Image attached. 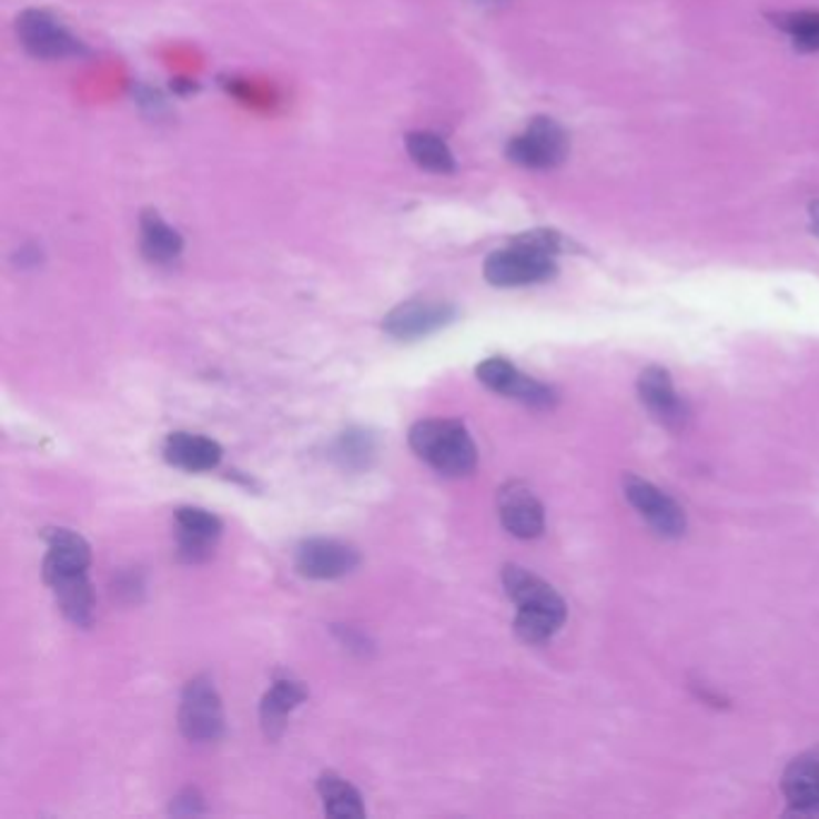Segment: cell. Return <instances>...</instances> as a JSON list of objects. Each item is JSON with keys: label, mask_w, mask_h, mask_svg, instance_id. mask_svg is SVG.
Returning a JSON list of instances; mask_svg holds the SVG:
<instances>
[{"label": "cell", "mask_w": 819, "mask_h": 819, "mask_svg": "<svg viewBox=\"0 0 819 819\" xmlns=\"http://www.w3.org/2000/svg\"><path fill=\"white\" fill-rule=\"evenodd\" d=\"M309 697V690H305L303 683L296 680H276L272 685V690L262 699L260 707V719H262V728L270 738H276L282 734L284 728V719L294 711L301 701Z\"/></svg>", "instance_id": "cell-18"}, {"label": "cell", "mask_w": 819, "mask_h": 819, "mask_svg": "<svg viewBox=\"0 0 819 819\" xmlns=\"http://www.w3.org/2000/svg\"><path fill=\"white\" fill-rule=\"evenodd\" d=\"M639 400L649 408V414L670 431H683L690 412L687 404L678 397L676 387H673L670 373L661 365H649V368L639 375Z\"/></svg>", "instance_id": "cell-10"}, {"label": "cell", "mask_w": 819, "mask_h": 819, "mask_svg": "<svg viewBox=\"0 0 819 819\" xmlns=\"http://www.w3.org/2000/svg\"><path fill=\"white\" fill-rule=\"evenodd\" d=\"M49 587L55 594L58 608L63 610V616L75 623L78 627H90L94 618V594L92 584L87 579V573L58 577L49 582Z\"/></svg>", "instance_id": "cell-17"}, {"label": "cell", "mask_w": 819, "mask_h": 819, "mask_svg": "<svg viewBox=\"0 0 819 819\" xmlns=\"http://www.w3.org/2000/svg\"><path fill=\"white\" fill-rule=\"evenodd\" d=\"M49 553L43 558V579L51 582L65 575L87 573L92 563V553L87 540L70 529H49L47 532Z\"/></svg>", "instance_id": "cell-15"}, {"label": "cell", "mask_w": 819, "mask_h": 819, "mask_svg": "<svg viewBox=\"0 0 819 819\" xmlns=\"http://www.w3.org/2000/svg\"><path fill=\"white\" fill-rule=\"evenodd\" d=\"M408 443L423 462H428L435 472L445 476H466L476 469V445L459 421H418L408 433Z\"/></svg>", "instance_id": "cell-2"}, {"label": "cell", "mask_w": 819, "mask_h": 819, "mask_svg": "<svg viewBox=\"0 0 819 819\" xmlns=\"http://www.w3.org/2000/svg\"><path fill=\"white\" fill-rule=\"evenodd\" d=\"M455 309L452 305L443 303V301H406L397 309L390 311V315L385 317V332L394 340L402 342H414L421 340V336H428L437 330L447 327L452 320H455Z\"/></svg>", "instance_id": "cell-9"}, {"label": "cell", "mask_w": 819, "mask_h": 819, "mask_svg": "<svg viewBox=\"0 0 819 819\" xmlns=\"http://www.w3.org/2000/svg\"><path fill=\"white\" fill-rule=\"evenodd\" d=\"M555 272H558V267H555L553 255L517 241H512V245L505 247V251H495L486 260L484 267L486 280L493 286L503 289L548 282L550 276H555Z\"/></svg>", "instance_id": "cell-3"}, {"label": "cell", "mask_w": 819, "mask_h": 819, "mask_svg": "<svg viewBox=\"0 0 819 819\" xmlns=\"http://www.w3.org/2000/svg\"><path fill=\"white\" fill-rule=\"evenodd\" d=\"M222 522L212 512L200 507H181L175 512V540L185 563H202L214 553Z\"/></svg>", "instance_id": "cell-13"}, {"label": "cell", "mask_w": 819, "mask_h": 819, "mask_svg": "<svg viewBox=\"0 0 819 819\" xmlns=\"http://www.w3.org/2000/svg\"><path fill=\"white\" fill-rule=\"evenodd\" d=\"M320 798L325 802V812L336 819H358L365 815L361 796L346 779L327 771L317 781Z\"/></svg>", "instance_id": "cell-20"}, {"label": "cell", "mask_w": 819, "mask_h": 819, "mask_svg": "<svg viewBox=\"0 0 819 819\" xmlns=\"http://www.w3.org/2000/svg\"><path fill=\"white\" fill-rule=\"evenodd\" d=\"M783 796L791 815L819 817V748L800 755L783 774Z\"/></svg>", "instance_id": "cell-14"}, {"label": "cell", "mask_w": 819, "mask_h": 819, "mask_svg": "<svg viewBox=\"0 0 819 819\" xmlns=\"http://www.w3.org/2000/svg\"><path fill=\"white\" fill-rule=\"evenodd\" d=\"M18 37L29 53L37 58H49V61L80 55L84 51L80 39L72 37L53 14L43 10H27L20 14Z\"/></svg>", "instance_id": "cell-7"}, {"label": "cell", "mask_w": 819, "mask_h": 819, "mask_svg": "<svg viewBox=\"0 0 819 819\" xmlns=\"http://www.w3.org/2000/svg\"><path fill=\"white\" fill-rule=\"evenodd\" d=\"M222 447L212 437L193 435V433H173L164 443V459L190 474L212 472L222 462Z\"/></svg>", "instance_id": "cell-16"}, {"label": "cell", "mask_w": 819, "mask_h": 819, "mask_svg": "<svg viewBox=\"0 0 819 819\" xmlns=\"http://www.w3.org/2000/svg\"><path fill=\"white\" fill-rule=\"evenodd\" d=\"M179 724L190 742H214L224 734V709L210 678H193L183 690Z\"/></svg>", "instance_id": "cell-4"}, {"label": "cell", "mask_w": 819, "mask_h": 819, "mask_svg": "<svg viewBox=\"0 0 819 819\" xmlns=\"http://www.w3.org/2000/svg\"><path fill=\"white\" fill-rule=\"evenodd\" d=\"M501 522L505 529L517 538H536L546 529V512L529 486L512 481L497 495Z\"/></svg>", "instance_id": "cell-12"}, {"label": "cell", "mask_w": 819, "mask_h": 819, "mask_svg": "<svg viewBox=\"0 0 819 819\" xmlns=\"http://www.w3.org/2000/svg\"><path fill=\"white\" fill-rule=\"evenodd\" d=\"M373 452V445H371V437H365L363 433H348L342 437V447H340V455H344L348 462L351 459H365Z\"/></svg>", "instance_id": "cell-24"}, {"label": "cell", "mask_w": 819, "mask_h": 819, "mask_svg": "<svg viewBox=\"0 0 819 819\" xmlns=\"http://www.w3.org/2000/svg\"><path fill=\"white\" fill-rule=\"evenodd\" d=\"M569 140L565 130L546 115H538L522 135L509 142L507 156L526 169H555L565 162Z\"/></svg>", "instance_id": "cell-5"}, {"label": "cell", "mask_w": 819, "mask_h": 819, "mask_svg": "<svg viewBox=\"0 0 819 819\" xmlns=\"http://www.w3.org/2000/svg\"><path fill=\"white\" fill-rule=\"evenodd\" d=\"M406 150L414 162L431 173H452L455 171V156L447 142L435 133H412L406 138Z\"/></svg>", "instance_id": "cell-21"}, {"label": "cell", "mask_w": 819, "mask_h": 819, "mask_svg": "<svg viewBox=\"0 0 819 819\" xmlns=\"http://www.w3.org/2000/svg\"><path fill=\"white\" fill-rule=\"evenodd\" d=\"M358 565V553L334 538H309L296 553V567L309 579H340Z\"/></svg>", "instance_id": "cell-11"}, {"label": "cell", "mask_w": 819, "mask_h": 819, "mask_svg": "<svg viewBox=\"0 0 819 819\" xmlns=\"http://www.w3.org/2000/svg\"><path fill=\"white\" fill-rule=\"evenodd\" d=\"M779 27L791 34L793 43L802 51H819V12H791L783 14Z\"/></svg>", "instance_id": "cell-22"}, {"label": "cell", "mask_w": 819, "mask_h": 819, "mask_svg": "<svg viewBox=\"0 0 819 819\" xmlns=\"http://www.w3.org/2000/svg\"><path fill=\"white\" fill-rule=\"evenodd\" d=\"M623 488L627 501H630V505L639 512V515L654 526L656 534H661L666 538H678L685 534L687 529L685 512L664 491H658L654 484H649V481L635 474H627L623 478Z\"/></svg>", "instance_id": "cell-6"}, {"label": "cell", "mask_w": 819, "mask_h": 819, "mask_svg": "<svg viewBox=\"0 0 819 819\" xmlns=\"http://www.w3.org/2000/svg\"><path fill=\"white\" fill-rule=\"evenodd\" d=\"M142 251L152 262H173L183 251V239L156 212L142 214Z\"/></svg>", "instance_id": "cell-19"}, {"label": "cell", "mask_w": 819, "mask_h": 819, "mask_svg": "<svg viewBox=\"0 0 819 819\" xmlns=\"http://www.w3.org/2000/svg\"><path fill=\"white\" fill-rule=\"evenodd\" d=\"M503 584L507 596L517 606L515 630L524 641L540 645L560 630L567 618V606L548 582L519 565H505Z\"/></svg>", "instance_id": "cell-1"}, {"label": "cell", "mask_w": 819, "mask_h": 819, "mask_svg": "<svg viewBox=\"0 0 819 819\" xmlns=\"http://www.w3.org/2000/svg\"><path fill=\"white\" fill-rule=\"evenodd\" d=\"M810 226H812V231L819 236V200L810 204Z\"/></svg>", "instance_id": "cell-25"}, {"label": "cell", "mask_w": 819, "mask_h": 819, "mask_svg": "<svg viewBox=\"0 0 819 819\" xmlns=\"http://www.w3.org/2000/svg\"><path fill=\"white\" fill-rule=\"evenodd\" d=\"M515 241L524 243V245L538 247V251H544L548 255H558V253H563L569 247V241H565L558 231H548V229L526 231V233H522V236H517Z\"/></svg>", "instance_id": "cell-23"}, {"label": "cell", "mask_w": 819, "mask_h": 819, "mask_svg": "<svg viewBox=\"0 0 819 819\" xmlns=\"http://www.w3.org/2000/svg\"><path fill=\"white\" fill-rule=\"evenodd\" d=\"M476 375L488 390L497 394H505V397H512V400H519L526 406L553 408L555 402H558V397H555V392L548 385L519 373L515 365L501 356L481 363L476 368Z\"/></svg>", "instance_id": "cell-8"}]
</instances>
